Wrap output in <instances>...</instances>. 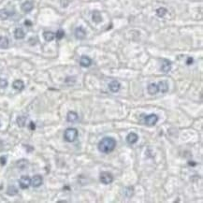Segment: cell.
Segmentation results:
<instances>
[{
    "mask_svg": "<svg viewBox=\"0 0 203 203\" xmlns=\"http://www.w3.org/2000/svg\"><path fill=\"white\" fill-rule=\"evenodd\" d=\"M116 147V140L111 137L103 138L98 143V151L103 154H110Z\"/></svg>",
    "mask_w": 203,
    "mask_h": 203,
    "instance_id": "6da1fadb",
    "label": "cell"
},
{
    "mask_svg": "<svg viewBox=\"0 0 203 203\" xmlns=\"http://www.w3.org/2000/svg\"><path fill=\"white\" fill-rule=\"evenodd\" d=\"M77 138H78V130L76 128L69 127V128L66 129L64 133V139L66 141H68V142H73V141L76 140Z\"/></svg>",
    "mask_w": 203,
    "mask_h": 203,
    "instance_id": "7a4b0ae2",
    "label": "cell"
},
{
    "mask_svg": "<svg viewBox=\"0 0 203 203\" xmlns=\"http://www.w3.org/2000/svg\"><path fill=\"white\" fill-rule=\"evenodd\" d=\"M99 179H100V182L104 185H110L113 182V176L111 172H108V171H103L100 173L99 175Z\"/></svg>",
    "mask_w": 203,
    "mask_h": 203,
    "instance_id": "3957f363",
    "label": "cell"
},
{
    "mask_svg": "<svg viewBox=\"0 0 203 203\" xmlns=\"http://www.w3.org/2000/svg\"><path fill=\"white\" fill-rule=\"evenodd\" d=\"M31 185V179L28 176H22L19 180V185L22 188V189H26L30 186Z\"/></svg>",
    "mask_w": 203,
    "mask_h": 203,
    "instance_id": "277c9868",
    "label": "cell"
},
{
    "mask_svg": "<svg viewBox=\"0 0 203 203\" xmlns=\"http://www.w3.org/2000/svg\"><path fill=\"white\" fill-rule=\"evenodd\" d=\"M158 122V116L155 115V114H150V115H147L145 117L144 119V123L147 125H150V126H153L154 125H156V123Z\"/></svg>",
    "mask_w": 203,
    "mask_h": 203,
    "instance_id": "5b68a950",
    "label": "cell"
},
{
    "mask_svg": "<svg viewBox=\"0 0 203 203\" xmlns=\"http://www.w3.org/2000/svg\"><path fill=\"white\" fill-rule=\"evenodd\" d=\"M75 37L78 39H83L86 37V32L82 26H79L75 29Z\"/></svg>",
    "mask_w": 203,
    "mask_h": 203,
    "instance_id": "8992f818",
    "label": "cell"
},
{
    "mask_svg": "<svg viewBox=\"0 0 203 203\" xmlns=\"http://www.w3.org/2000/svg\"><path fill=\"white\" fill-rule=\"evenodd\" d=\"M43 183V179L40 175H35L31 179V185L33 187H39L42 185Z\"/></svg>",
    "mask_w": 203,
    "mask_h": 203,
    "instance_id": "52a82bcc",
    "label": "cell"
},
{
    "mask_svg": "<svg viewBox=\"0 0 203 203\" xmlns=\"http://www.w3.org/2000/svg\"><path fill=\"white\" fill-rule=\"evenodd\" d=\"M120 88H121V83L118 81H112L109 83V89L112 93H117L120 90Z\"/></svg>",
    "mask_w": 203,
    "mask_h": 203,
    "instance_id": "ba28073f",
    "label": "cell"
},
{
    "mask_svg": "<svg viewBox=\"0 0 203 203\" xmlns=\"http://www.w3.org/2000/svg\"><path fill=\"white\" fill-rule=\"evenodd\" d=\"M171 70V61H168L167 59L163 60V63L161 66V71L164 73H168Z\"/></svg>",
    "mask_w": 203,
    "mask_h": 203,
    "instance_id": "9c48e42d",
    "label": "cell"
},
{
    "mask_svg": "<svg viewBox=\"0 0 203 203\" xmlns=\"http://www.w3.org/2000/svg\"><path fill=\"white\" fill-rule=\"evenodd\" d=\"M139 140V136L134 132H131L126 136V141L128 144H134Z\"/></svg>",
    "mask_w": 203,
    "mask_h": 203,
    "instance_id": "30bf717a",
    "label": "cell"
},
{
    "mask_svg": "<svg viewBox=\"0 0 203 203\" xmlns=\"http://www.w3.org/2000/svg\"><path fill=\"white\" fill-rule=\"evenodd\" d=\"M80 64H81V66L83 68H88V67H90V66H91L92 60H91V58H89L88 56L82 55L81 57V60H80Z\"/></svg>",
    "mask_w": 203,
    "mask_h": 203,
    "instance_id": "8fae6325",
    "label": "cell"
},
{
    "mask_svg": "<svg viewBox=\"0 0 203 203\" xmlns=\"http://www.w3.org/2000/svg\"><path fill=\"white\" fill-rule=\"evenodd\" d=\"M33 8H34V4H33L31 1H25L22 5V11L25 13L30 12L33 9Z\"/></svg>",
    "mask_w": 203,
    "mask_h": 203,
    "instance_id": "7c38bea8",
    "label": "cell"
},
{
    "mask_svg": "<svg viewBox=\"0 0 203 203\" xmlns=\"http://www.w3.org/2000/svg\"><path fill=\"white\" fill-rule=\"evenodd\" d=\"M158 92L161 93H167L168 91V83L166 81H161L157 83Z\"/></svg>",
    "mask_w": 203,
    "mask_h": 203,
    "instance_id": "4fadbf2b",
    "label": "cell"
},
{
    "mask_svg": "<svg viewBox=\"0 0 203 203\" xmlns=\"http://www.w3.org/2000/svg\"><path fill=\"white\" fill-rule=\"evenodd\" d=\"M67 120L69 123H75L79 120V116L75 111H68L67 115Z\"/></svg>",
    "mask_w": 203,
    "mask_h": 203,
    "instance_id": "5bb4252c",
    "label": "cell"
},
{
    "mask_svg": "<svg viewBox=\"0 0 203 203\" xmlns=\"http://www.w3.org/2000/svg\"><path fill=\"white\" fill-rule=\"evenodd\" d=\"M12 87L13 89H15L17 91H22L23 89L25 88V83H23V82L21 81V80H16V81L13 82Z\"/></svg>",
    "mask_w": 203,
    "mask_h": 203,
    "instance_id": "9a60e30c",
    "label": "cell"
},
{
    "mask_svg": "<svg viewBox=\"0 0 203 203\" xmlns=\"http://www.w3.org/2000/svg\"><path fill=\"white\" fill-rule=\"evenodd\" d=\"M147 91L150 95H156L158 93V87L156 83H150L147 87Z\"/></svg>",
    "mask_w": 203,
    "mask_h": 203,
    "instance_id": "2e32d148",
    "label": "cell"
},
{
    "mask_svg": "<svg viewBox=\"0 0 203 203\" xmlns=\"http://www.w3.org/2000/svg\"><path fill=\"white\" fill-rule=\"evenodd\" d=\"M11 15H12V12H11L6 8H3L0 11V19H1V20H7V19H8Z\"/></svg>",
    "mask_w": 203,
    "mask_h": 203,
    "instance_id": "e0dca14e",
    "label": "cell"
},
{
    "mask_svg": "<svg viewBox=\"0 0 203 203\" xmlns=\"http://www.w3.org/2000/svg\"><path fill=\"white\" fill-rule=\"evenodd\" d=\"M25 33L22 28H16L15 31H14V37H15V39H22L25 37Z\"/></svg>",
    "mask_w": 203,
    "mask_h": 203,
    "instance_id": "ac0fdd59",
    "label": "cell"
},
{
    "mask_svg": "<svg viewBox=\"0 0 203 203\" xmlns=\"http://www.w3.org/2000/svg\"><path fill=\"white\" fill-rule=\"evenodd\" d=\"M43 37H44V39L46 41H51V40H54V37H55V34L53 32H51V31H46L43 33Z\"/></svg>",
    "mask_w": 203,
    "mask_h": 203,
    "instance_id": "d6986e66",
    "label": "cell"
},
{
    "mask_svg": "<svg viewBox=\"0 0 203 203\" xmlns=\"http://www.w3.org/2000/svg\"><path fill=\"white\" fill-rule=\"evenodd\" d=\"M9 45L8 39L6 37H0V48L1 49H7Z\"/></svg>",
    "mask_w": 203,
    "mask_h": 203,
    "instance_id": "ffe728a7",
    "label": "cell"
},
{
    "mask_svg": "<svg viewBox=\"0 0 203 203\" xmlns=\"http://www.w3.org/2000/svg\"><path fill=\"white\" fill-rule=\"evenodd\" d=\"M92 18H93V21L98 23H100L102 21V17H101V14L99 11H95L93 12V15H92Z\"/></svg>",
    "mask_w": 203,
    "mask_h": 203,
    "instance_id": "44dd1931",
    "label": "cell"
},
{
    "mask_svg": "<svg viewBox=\"0 0 203 203\" xmlns=\"http://www.w3.org/2000/svg\"><path fill=\"white\" fill-rule=\"evenodd\" d=\"M26 120H27V117L26 116H19L17 118V124L20 127H23L25 125V123H26Z\"/></svg>",
    "mask_w": 203,
    "mask_h": 203,
    "instance_id": "7402d4cb",
    "label": "cell"
},
{
    "mask_svg": "<svg viewBox=\"0 0 203 203\" xmlns=\"http://www.w3.org/2000/svg\"><path fill=\"white\" fill-rule=\"evenodd\" d=\"M7 194L8 196H15L18 194V189L14 186V185H11L8 187V191H7Z\"/></svg>",
    "mask_w": 203,
    "mask_h": 203,
    "instance_id": "603a6c76",
    "label": "cell"
},
{
    "mask_svg": "<svg viewBox=\"0 0 203 203\" xmlns=\"http://www.w3.org/2000/svg\"><path fill=\"white\" fill-rule=\"evenodd\" d=\"M167 12H168V11H167L166 8H159L156 9V15L158 17H161V18L166 15Z\"/></svg>",
    "mask_w": 203,
    "mask_h": 203,
    "instance_id": "cb8c5ba5",
    "label": "cell"
},
{
    "mask_svg": "<svg viewBox=\"0 0 203 203\" xmlns=\"http://www.w3.org/2000/svg\"><path fill=\"white\" fill-rule=\"evenodd\" d=\"M27 160L25 159H22V160H19V161L17 162V166L18 168L20 169H25V168L27 166Z\"/></svg>",
    "mask_w": 203,
    "mask_h": 203,
    "instance_id": "d4e9b609",
    "label": "cell"
},
{
    "mask_svg": "<svg viewBox=\"0 0 203 203\" xmlns=\"http://www.w3.org/2000/svg\"><path fill=\"white\" fill-rule=\"evenodd\" d=\"M64 36H65V32L62 29H59L57 32H56V34H55V37L57 39H62L63 37H64Z\"/></svg>",
    "mask_w": 203,
    "mask_h": 203,
    "instance_id": "484cf974",
    "label": "cell"
},
{
    "mask_svg": "<svg viewBox=\"0 0 203 203\" xmlns=\"http://www.w3.org/2000/svg\"><path fill=\"white\" fill-rule=\"evenodd\" d=\"M7 86H8V82H7V80L0 78V87H1V88H6Z\"/></svg>",
    "mask_w": 203,
    "mask_h": 203,
    "instance_id": "4316f807",
    "label": "cell"
},
{
    "mask_svg": "<svg viewBox=\"0 0 203 203\" xmlns=\"http://www.w3.org/2000/svg\"><path fill=\"white\" fill-rule=\"evenodd\" d=\"M6 163H7L6 156H1V157H0V165H1V166H5Z\"/></svg>",
    "mask_w": 203,
    "mask_h": 203,
    "instance_id": "83f0119b",
    "label": "cell"
},
{
    "mask_svg": "<svg viewBox=\"0 0 203 203\" xmlns=\"http://www.w3.org/2000/svg\"><path fill=\"white\" fill-rule=\"evenodd\" d=\"M193 62H194V60H193V58H192V57H188V58H187V61H186V64H187L188 66H190V65H192V64H193Z\"/></svg>",
    "mask_w": 203,
    "mask_h": 203,
    "instance_id": "f1b7e54d",
    "label": "cell"
},
{
    "mask_svg": "<svg viewBox=\"0 0 203 203\" xmlns=\"http://www.w3.org/2000/svg\"><path fill=\"white\" fill-rule=\"evenodd\" d=\"M29 127H30V129H31V130H35V128H36V125H35V123L31 122V123H30V125H29Z\"/></svg>",
    "mask_w": 203,
    "mask_h": 203,
    "instance_id": "f546056e",
    "label": "cell"
},
{
    "mask_svg": "<svg viewBox=\"0 0 203 203\" xmlns=\"http://www.w3.org/2000/svg\"><path fill=\"white\" fill-rule=\"evenodd\" d=\"M25 25H32V23L31 22H29V21H25Z\"/></svg>",
    "mask_w": 203,
    "mask_h": 203,
    "instance_id": "4dcf8cb0",
    "label": "cell"
}]
</instances>
